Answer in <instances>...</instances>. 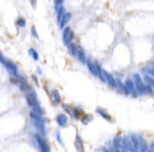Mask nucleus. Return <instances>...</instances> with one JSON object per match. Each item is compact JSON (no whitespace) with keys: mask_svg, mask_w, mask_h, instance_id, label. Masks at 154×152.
<instances>
[{"mask_svg":"<svg viewBox=\"0 0 154 152\" xmlns=\"http://www.w3.org/2000/svg\"><path fill=\"white\" fill-rule=\"evenodd\" d=\"M132 79L134 80L135 86H136V90L137 93L140 95H144L146 94V84L145 82H143L142 78L139 74H134L132 77Z\"/></svg>","mask_w":154,"mask_h":152,"instance_id":"f257e3e1","label":"nucleus"},{"mask_svg":"<svg viewBox=\"0 0 154 152\" xmlns=\"http://www.w3.org/2000/svg\"><path fill=\"white\" fill-rule=\"evenodd\" d=\"M73 39H74V32L70 27H65L64 31H63V43L64 45L68 46L70 43H72Z\"/></svg>","mask_w":154,"mask_h":152,"instance_id":"f03ea898","label":"nucleus"},{"mask_svg":"<svg viewBox=\"0 0 154 152\" xmlns=\"http://www.w3.org/2000/svg\"><path fill=\"white\" fill-rule=\"evenodd\" d=\"M124 86H125L126 90H127L128 94H132L133 96L136 97L137 96V90H136V86H135V83H134V80L132 79V78H127V79L125 80V84H124Z\"/></svg>","mask_w":154,"mask_h":152,"instance_id":"7ed1b4c3","label":"nucleus"},{"mask_svg":"<svg viewBox=\"0 0 154 152\" xmlns=\"http://www.w3.org/2000/svg\"><path fill=\"white\" fill-rule=\"evenodd\" d=\"M86 64L90 69V74H92L96 77H99V69H100V65L97 64V63L92 62V60H86Z\"/></svg>","mask_w":154,"mask_h":152,"instance_id":"20e7f679","label":"nucleus"},{"mask_svg":"<svg viewBox=\"0 0 154 152\" xmlns=\"http://www.w3.org/2000/svg\"><path fill=\"white\" fill-rule=\"evenodd\" d=\"M70 20H71V13L70 12H66V13L63 16V18H62V20L60 21V28L61 29H64L65 27L68 25V23L70 22Z\"/></svg>","mask_w":154,"mask_h":152,"instance_id":"39448f33","label":"nucleus"},{"mask_svg":"<svg viewBox=\"0 0 154 152\" xmlns=\"http://www.w3.org/2000/svg\"><path fill=\"white\" fill-rule=\"evenodd\" d=\"M77 58L79 59L80 62H82V63H86V54H85V52H84V50L82 49L80 46H78V48H77Z\"/></svg>","mask_w":154,"mask_h":152,"instance_id":"423d86ee","label":"nucleus"},{"mask_svg":"<svg viewBox=\"0 0 154 152\" xmlns=\"http://www.w3.org/2000/svg\"><path fill=\"white\" fill-rule=\"evenodd\" d=\"M67 47H68V52H69V53H70L71 55L73 56V57H77V48H78V46L76 45V44H74L72 42V43L69 44Z\"/></svg>","mask_w":154,"mask_h":152,"instance_id":"0eeeda50","label":"nucleus"},{"mask_svg":"<svg viewBox=\"0 0 154 152\" xmlns=\"http://www.w3.org/2000/svg\"><path fill=\"white\" fill-rule=\"evenodd\" d=\"M106 80H107V83L109 84L110 87H112V88L117 87V82H116V80L113 78V76L110 75L109 73H106Z\"/></svg>","mask_w":154,"mask_h":152,"instance_id":"6e6552de","label":"nucleus"},{"mask_svg":"<svg viewBox=\"0 0 154 152\" xmlns=\"http://www.w3.org/2000/svg\"><path fill=\"white\" fill-rule=\"evenodd\" d=\"M56 13H57V20H58V22L60 23V21L62 20L63 16H64V14L66 13V10H65L64 6L61 5V6H60V8H59L58 11H57Z\"/></svg>","mask_w":154,"mask_h":152,"instance_id":"1a4fd4ad","label":"nucleus"},{"mask_svg":"<svg viewBox=\"0 0 154 152\" xmlns=\"http://www.w3.org/2000/svg\"><path fill=\"white\" fill-rule=\"evenodd\" d=\"M28 53H29V55H30L31 57H32L34 60H38V59H39V54H38V52H37L36 50L34 49V48H30V49L28 50Z\"/></svg>","mask_w":154,"mask_h":152,"instance_id":"9d476101","label":"nucleus"},{"mask_svg":"<svg viewBox=\"0 0 154 152\" xmlns=\"http://www.w3.org/2000/svg\"><path fill=\"white\" fill-rule=\"evenodd\" d=\"M144 81L146 82L147 85H149V86H151L152 88H154V77H151V76H148V75H145Z\"/></svg>","mask_w":154,"mask_h":152,"instance_id":"9b49d317","label":"nucleus"},{"mask_svg":"<svg viewBox=\"0 0 154 152\" xmlns=\"http://www.w3.org/2000/svg\"><path fill=\"white\" fill-rule=\"evenodd\" d=\"M16 24L19 28H24L26 26V20L24 18H19L18 20L16 21Z\"/></svg>","mask_w":154,"mask_h":152,"instance_id":"f8f14e48","label":"nucleus"},{"mask_svg":"<svg viewBox=\"0 0 154 152\" xmlns=\"http://www.w3.org/2000/svg\"><path fill=\"white\" fill-rule=\"evenodd\" d=\"M31 34H32V36L35 38V39H38L39 38V35H38V33H37L36 27L35 26H32V28H31Z\"/></svg>","mask_w":154,"mask_h":152,"instance_id":"ddd939ff","label":"nucleus"},{"mask_svg":"<svg viewBox=\"0 0 154 152\" xmlns=\"http://www.w3.org/2000/svg\"><path fill=\"white\" fill-rule=\"evenodd\" d=\"M0 62H1V63H3L4 65H5V63L7 62V60H6L5 58H4V56L2 55L1 53H0Z\"/></svg>","mask_w":154,"mask_h":152,"instance_id":"4468645a","label":"nucleus"},{"mask_svg":"<svg viewBox=\"0 0 154 152\" xmlns=\"http://www.w3.org/2000/svg\"><path fill=\"white\" fill-rule=\"evenodd\" d=\"M29 1H30V4L32 5L33 8L36 7V5H37V0H29Z\"/></svg>","mask_w":154,"mask_h":152,"instance_id":"2eb2a0df","label":"nucleus"},{"mask_svg":"<svg viewBox=\"0 0 154 152\" xmlns=\"http://www.w3.org/2000/svg\"><path fill=\"white\" fill-rule=\"evenodd\" d=\"M54 5H63V2L64 0H54Z\"/></svg>","mask_w":154,"mask_h":152,"instance_id":"dca6fc26","label":"nucleus"},{"mask_svg":"<svg viewBox=\"0 0 154 152\" xmlns=\"http://www.w3.org/2000/svg\"><path fill=\"white\" fill-rule=\"evenodd\" d=\"M148 152H154V141L152 142V144L150 145V149L148 150Z\"/></svg>","mask_w":154,"mask_h":152,"instance_id":"f3484780","label":"nucleus"},{"mask_svg":"<svg viewBox=\"0 0 154 152\" xmlns=\"http://www.w3.org/2000/svg\"><path fill=\"white\" fill-rule=\"evenodd\" d=\"M152 65H153V66H154V62H153V63H152Z\"/></svg>","mask_w":154,"mask_h":152,"instance_id":"a211bd4d","label":"nucleus"}]
</instances>
